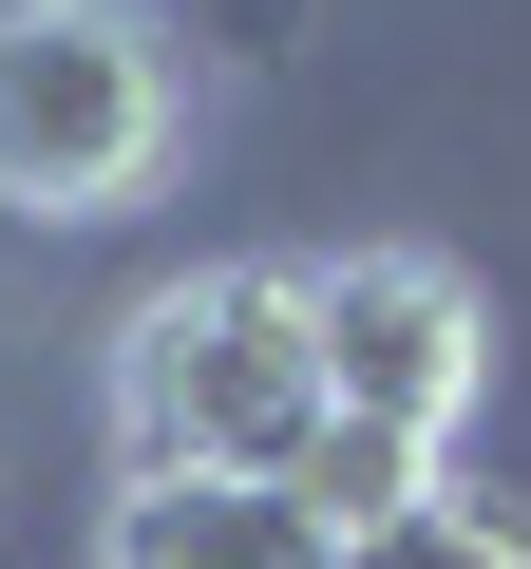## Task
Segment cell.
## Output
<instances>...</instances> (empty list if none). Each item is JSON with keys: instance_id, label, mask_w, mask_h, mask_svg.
<instances>
[{"instance_id": "obj_1", "label": "cell", "mask_w": 531, "mask_h": 569, "mask_svg": "<svg viewBox=\"0 0 531 569\" xmlns=\"http://www.w3.org/2000/svg\"><path fill=\"white\" fill-rule=\"evenodd\" d=\"M304 418V266H171L114 323V475H285Z\"/></svg>"}, {"instance_id": "obj_2", "label": "cell", "mask_w": 531, "mask_h": 569, "mask_svg": "<svg viewBox=\"0 0 531 569\" xmlns=\"http://www.w3.org/2000/svg\"><path fill=\"white\" fill-rule=\"evenodd\" d=\"M190 133V58L152 0H0V209L96 228L171 171Z\"/></svg>"}, {"instance_id": "obj_3", "label": "cell", "mask_w": 531, "mask_h": 569, "mask_svg": "<svg viewBox=\"0 0 531 569\" xmlns=\"http://www.w3.org/2000/svg\"><path fill=\"white\" fill-rule=\"evenodd\" d=\"M304 361H323V418L455 456V418L493 399V305H474L455 247H323L304 266Z\"/></svg>"}, {"instance_id": "obj_4", "label": "cell", "mask_w": 531, "mask_h": 569, "mask_svg": "<svg viewBox=\"0 0 531 569\" xmlns=\"http://www.w3.org/2000/svg\"><path fill=\"white\" fill-rule=\"evenodd\" d=\"M96 569H342V531L285 475H133L96 512Z\"/></svg>"}, {"instance_id": "obj_5", "label": "cell", "mask_w": 531, "mask_h": 569, "mask_svg": "<svg viewBox=\"0 0 531 569\" xmlns=\"http://www.w3.org/2000/svg\"><path fill=\"white\" fill-rule=\"evenodd\" d=\"M455 456H418V437H361V418H304V456H285V493L323 512V531H380L399 493H437Z\"/></svg>"}, {"instance_id": "obj_6", "label": "cell", "mask_w": 531, "mask_h": 569, "mask_svg": "<svg viewBox=\"0 0 531 569\" xmlns=\"http://www.w3.org/2000/svg\"><path fill=\"white\" fill-rule=\"evenodd\" d=\"M342 569H531V531H512L474 475H437V493H399L380 531H342Z\"/></svg>"}]
</instances>
